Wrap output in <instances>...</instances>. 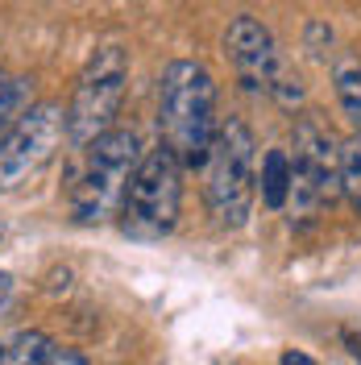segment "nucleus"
I'll list each match as a JSON object with an SVG mask.
<instances>
[{
	"label": "nucleus",
	"instance_id": "f257e3e1",
	"mask_svg": "<svg viewBox=\"0 0 361 365\" xmlns=\"http://www.w3.org/2000/svg\"><path fill=\"white\" fill-rule=\"evenodd\" d=\"M158 129L171 154L183 162V170H200L212 141H216V83L212 71L195 58L166 63L158 79Z\"/></svg>",
	"mask_w": 361,
	"mask_h": 365
},
{
	"label": "nucleus",
	"instance_id": "f03ea898",
	"mask_svg": "<svg viewBox=\"0 0 361 365\" xmlns=\"http://www.w3.org/2000/svg\"><path fill=\"white\" fill-rule=\"evenodd\" d=\"M203 175H208V187H203L208 216L220 228H245L253 195H258V141L241 116L220 120Z\"/></svg>",
	"mask_w": 361,
	"mask_h": 365
},
{
	"label": "nucleus",
	"instance_id": "7ed1b4c3",
	"mask_svg": "<svg viewBox=\"0 0 361 365\" xmlns=\"http://www.w3.org/2000/svg\"><path fill=\"white\" fill-rule=\"evenodd\" d=\"M137 162H141V145H137L133 129H108L104 137L91 141L88 158L75 175V187H71L75 225H104L121 216Z\"/></svg>",
	"mask_w": 361,
	"mask_h": 365
},
{
	"label": "nucleus",
	"instance_id": "20e7f679",
	"mask_svg": "<svg viewBox=\"0 0 361 365\" xmlns=\"http://www.w3.org/2000/svg\"><path fill=\"white\" fill-rule=\"evenodd\" d=\"M179 207H183V162L171 154L166 141H158L137 162L125 207H121V228L133 241H162L179 225Z\"/></svg>",
	"mask_w": 361,
	"mask_h": 365
},
{
	"label": "nucleus",
	"instance_id": "39448f33",
	"mask_svg": "<svg viewBox=\"0 0 361 365\" xmlns=\"http://www.w3.org/2000/svg\"><path fill=\"white\" fill-rule=\"evenodd\" d=\"M125 83H129V54L121 46H100L88 58V67L75 83V96L67 104L71 145L88 150L96 137H104L113 129L121 100H125Z\"/></svg>",
	"mask_w": 361,
	"mask_h": 365
},
{
	"label": "nucleus",
	"instance_id": "423d86ee",
	"mask_svg": "<svg viewBox=\"0 0 361 365\" xmlns=\"http://www.w3.org/2000/svg\"><path fill=\"white\" fill-rule=\"evenodd\" d=\"M291 204L299 216H312L340 200V141L316 116H299L291 137Z\"/></svg>",
	"mask_w": 361,
	"mask_h": 365
},
{
	"label": "nucleus",
	"instance_id": "0eeeda50",
	"mask_svg": "<svg viewBox=\"0 0 361 365\" xmlns=\"http://www.w3.org/2000/svg\"><path fill=\"white\" fill-rule=\"evenodd\" d=\"M63 137H67L63 104H29L0 141V191H17L29 179H38L54 162Z\"/></svg>",
	"mask_w": 361,
	"mask_h": 365
},
{
	"label": "nucleus",
	"instance_id": "6e6552de",
	"mask_svg": "<svg viewBox=\"0 0 361 365\" xmlns=\"http://www.w3.org/2000/svg\"><path fill=\"white\" fill-rule=\"evenodd\" d=\"M225 54H228V63H233V71H237V79H241V88L258 91V96H270L278 75L287 71L274 34L258 17H237V21L228 25Z\"/></svg>",
	"mask_w": 361,
	"mask_h": 365
},
{
	"label": "nucleus",
	"instance_id": "1a4fd4ad",
	"mask_svg": "<svg viewBox=\"0 0 361 365\" xmlns=\"http://www.w3.org/2000/svg\"><path fill=\"white\" fill-rule=\"evenodd\" d=\"M332 91H337L340 113L349 116V125L361 133V58L353 50H337V58H332Z\"/></svg>",
	"mask_w": 361,
	"mask_h": 365
},
{
	"label": "nucleus",
	"instance_id": "9d476101",
	"mask_svg": "<svg viewBox=\"0 0 361 365\" xmlns=\"http://www.w3.org/2000/svg\"><path fill=\"white\" fill-rule=\"evenodd\" d=\"M291 200V154L287 150H270L262 158V204L266 207H287Z\"/></svg>",
	"mask_w": 361,
	"mask_h": 365
},
{
	"label": "nucleus",
	"instance_id": "9b49d317",
	"mask_svg": "<svg viewBox=\"0 0 361 365\" xmlns=\"http://www.w3.org/2000/svg\"><path fill=\"white\" fill-rule=\"evenodd\" d=\"M340 200L361 220V133L340 141Z\"/></svg>",
	"mask_w": 361,
	"mask_h": 365
},
{
	"label": "nucleus",
	"instance_id": "f8f14e48",
	"mask_svg": "<svg viewBox=\"0 0 361 365\" xmlns=\"http://www.w3.org/2000/svg\"><path fill=\"white\" fill-rule=\"evenodd\" d=\"M29 108V79L17 75H0V141L17 125V116Z\"/></svg>",
	"mask_w": 361,
	"mask_h": 365
},
{
	"label": "nucleus",
	"instance_id": "ddd939ff",
	"mask_svg": "<svg viewBox=\"0 0 361 365\" xmlns=\"http://www.w3.org/2000/svg\"><path fill=\"white\" fill-rule=\"evenodd\" d=\"M50 349H54V341L46 332H21L17 341L4 349V365H46Z\"/></svg>",
	"mask_w": 361,
	"mask_h": 365
},
{
	"label": "nucleus",
	"instance_id": "4468645a",
	"mask_svg": "<svg viewBox=\"0 0 361 365\" xmlns=\"http://www.w3.org/2000/svg\"><path fill=\"white\" fill-rule=\"evenodd\" d=\"M46 365H88V357H83L79 349H50Z\"/></svg>",
	"mask_w": 361,
	"mask_h": 365
},
{
	"label": "nucleus",
	"instance_id": "2eb2a0df",
	"mask_svg": "<svg viewBox=\"0 0 361 365\" xmlns=\"http://www.w3.org/2000/svg\"><path fill=\"white\" fill-rule=\"evenodd\" d=\"M283 365H316L307 353H299V349H291V353H283Z\"/></svg>",
	"mask_w": 361,
	"mask_h": 365
},
{
	"label": "nucleus",
	"instance_id": "dca6fc26",
	"mask_svg": "<svg viewBox=\"0 0 361 365\" xmlns=\"http://www.w3.org/2000/svg\"><path fill=\"white\" fill-rule=\"evenodd\" d=\"M9 282H13V278H9V274L0 270V295H9Z\"/></svg>",
	"mask_w": 361,
	"mask_h": 365
},
{
	"label": "nucleus",
	"instance_id": "f3484780",
	"mask_svg": "<svg viewBox=\"0 0 361 365\" xmlns=\"http://www.w3.org/2000/svg\"><path fill=\"white\" fill-rule=\"evenodd\" d=\"M0 365H4V344H0Z\"/></svg>",
	"mask_w": 361,
	"mask_h": 365
}]
</instances>
